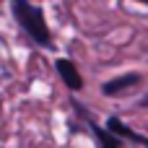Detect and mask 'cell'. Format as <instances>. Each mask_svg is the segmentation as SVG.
<instances>
[{
    "label": "cell",
    "instance_id": "6da1fadb",
    "mask_svg": "<svg viewBox=\"0 0 148 148\" xmlns=\"http://www.w3.org/2000/svg\"><path fill=\"white\" fill-rule=\"evenodd\" d=\"M10 8H13V16H16V21L21 23V29H23L36 44L52 47V34H49V26H47V21H44L42 8L31 5L29 0H13Z\"/></svg>",
    "mask_w": 148,
    "mask_h": 148
},
{
    "label": "cell",
    "instance_id": "8992f818",
    "mask_svg": "<svg viewBox=\"0 0 148 148\" xmlns=\"http://www.w3.org/2000/svg\"><path fill=\"white\" fill-rule=\"evenodd\" d=\"M138 107H143V109H146V107H148V96H143V99L138 101Z\"/></svg>",
    "mask_w": 148,
    "mask_h": 148
},
{
    "label": "cell",
    "instance_id": "5b68a950",
    "mask_svg": "<svg viewBox=\"0 0 148 148\" xmlns=\"http://www.w3.org/2000/svg\"><path fill=\"white\" fill-rule=\"evenodd\" d=\"M107 127H109L114 135H120L122 140H130V143L148 146V138H146V135H138V133H133V130H130V127H127V125H125L120 117H109V120H107Z\"/></svg>",
    "mask_w": 148,
    "mask_h": 148
},
{
    "label": "cell",
    "instance_id": "277c9868",
    "mask_svg": "<svg viewBox=\"0 0 148 148\" xmlns=\"http://www.w3.org/2000/svg\"><path fill=\"white\" fill-rule=\"evenodd\" d=\"M138 83H140V75H138V73H127V75H120V78L107 81V83L101 86V94H104V96H117V94H122V91H127V88H133V86H138Z\"/></svg>",
    "mask_w": 148,
    "mask_h": 148
},
{
    "label": "cell",
    "instance_id": "7a4b0ae2",
    "mask_svg": "<svg viewBox=\"0 0 148 148\" xmlns=\"http://www.w3.org/2000/svg\"><path fill=\"white\" fill-rule=\"evenodd\" d=\"M73 107H75V109H78V112L86 117L88 130L94 133V138H96V143H99V146H107V148H120V146H122V138H120V135H114L109 127H107V130H104V127H99V125H96V122H94V120H91V117H88V114L81 109V104H78V101H73Z\"/></svg>",
    "mask_w": 148,
    "mask_h": 148
},
{
    "label": "cell",
    "instance_id": "52a82bcc",
    "mask_svg": "<svg viewBox=\"0 0 148 148\" xmlns=\"http://www.w3.org/2000/svg\"><path fill=\"white\" fill-rule=\"evenodd\" d=\"M140 3H148V0H140Z\"/></svg>",
    "mask_w": 148,
    "mask_h": 148
},
{
    "label": "cell",
    "instance_id": "3957f363",
    "mask_svg": "<svg viewBox=\"0 0 148 148\" xmlns=\"http://www.w3.org/2000/svg\"><path fill=\"white\" fill-rule=\"evenodd\" d=\"M57 73H60V78L65 81V86L70 88V91H81L83 88V78H81V73H78V68L70 62V60H65V57H60L57 62Z\"/></svg>",
    "mask_w": 148,
    "mask_h": 148
}]
</instances>
